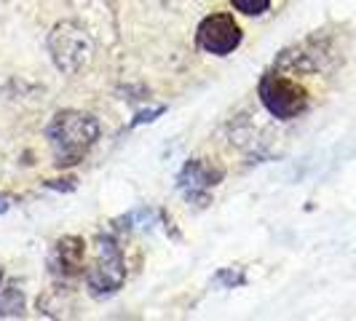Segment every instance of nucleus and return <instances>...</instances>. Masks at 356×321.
<instances>
[{
  "instance_id": "obj_1",
  "label": "nucleus",
  "mask_w": 356,
  "mask_h": 321,
  "mask_svg": "<svg viewBox=\"0 0 356 321\" xmlns=\"http://www.w3.org/2000/svg\"><path fill=\"white\" fill-rule=\"evenodd\" d=\"M46 137L51 145L54 163L67 169V166L81 163L83 156L94 147V142L99 140V121L89 113L65 110L54 115V121L46 129Z\"/></svg>"
},
{
  "instance_id": "obj_2",
  "label": "nucleus",
  "mask_w": 356,
  "mask_h": 321,
  "mask_svg": "<svg viewBox=\"0 0 356 321\" xmlns=\"http://www.w3.org/2000/svg\"><path fill=\"white\" fill-rule=\"evenodd\" d=\"M49 51L54 65L67 75H78L91 65L94 59V43L83 27L75 22H59L49 35Z\"/></svg>"
},
{
  "instance_id": "obj_3",
  "label": "nucleus",
  "mask_w": 356,
  "mask_h": 321,
  "mask_svg": "<svg viewBox=\"0 0 356 321\" xmlns=\"http://www.w3.org/2000/svg\"><path fill=\"white\" fill-rule=\"evenodd\" d=\"M126 281V263L124 252L113 236L97 238V252L86 270V286L94 297H110L115 295Z\"/></svg>"
},
{
  "instance_id": "obj_4",
  "label": "nucleus",
  "mask_w": 356,
  "mask_h": 321,
  "mask_svg": "<svg viewBox=\"0 0 356 321\" xmlns=\"http://www.w3.org/2000/svg\"><path fill=\"white\" fill-rule=\"evenodd\" d=\"M260 102L266 105V110L279 118V121H292L298 115H303L308 107V94L303 86H298L295 81H289L279 72H268L260 81Z\"/></svg>"
},
{
  "instance_id": "obj_5",
  "label": "nucleus",
  "mask_w": 356,
  "mask_h": 321,
  "mask_svg": "<svg viewBox=\"0 0 356 321\" xmlns=\"http://www.w3.org/2000/svg\"><path fill=\"white\" fill-rule=\"evenodd\" d=\"M198 46L214 56H228L241 43V27L231 14H212L207 17L196 30Z\"/></svg>"
},
{
  "instance_id": "obj_6",
  "label": "nucleus",
  "mask_w": 356,
  "mask_h": 321,
  "mask_svg": "<svg viewBox=\"0 0 356 321\" xmlns=\"http://www.w3.org/2000/svg\"><path fill=\"white\" fill-rule=\"evenodd\" d=\"M220 179H222V169H220V166H214V163H209V160H204V158H196V160H188V163L182 166V172H179V177H177V185H179V190L188 196V201H201V204H207V193L212 190Z\"/></svg>"
},
{
  "instance_id": "obj_7",
  "label": "nucleus",
  "mask_w": 356,
  "mask_h": 321,
  "mask_svg": "<svg viewBox=\"0 0 356 321\" xmlns=\"http://www.w3.org/2000/svg\"><path fill=\"white\" fill-rule=\"evenodd\" d=\"M49 268L54 276L62 279H72L81 276L86 268V244L78 236H65L54 244L51 257H49Z\"/></svg>"
},
{
  "instance_id": "obj_8",
  "label": "nucleus",
  "mask_w": 356,
  "mask_h": 321,
  "mask_svg": "<svg viewBox=\"0 0 356 321\" xmlns=\"http://www.w3.org/2000/svg\"><path fill=\"white\" fill-rule=\"evenodd\" d=\"M324 46L316 40H305L295 49H286L282 51V56L276 59V67L279 70H292V72H314L324 65Z\"/></svg>"
},
{
  "instance_id": "obj_9",
  "label": "nucleus",
  "mask_w": 356,
  "mask_h": 321,
  "mask_svg": "<svg viewBox=\"0 0 356 321\" xmlns=\"http://www.w3.org/2000/svg\"><path fill=\"white\" fill-rule=\"evenodd\" d=\"M231 6L244 17H260L270 8V0H231Z\"/></svg>"
},
{
  "instance_id": "obj_10",
  "label": "nucleus",
  "mask_w": 356,
  "mask_h": 321,
  "mask_svg": "<svg viewBox=\"0 0 356 321\" xmlns=\"http://www.w3.org/2000/svg\"><path fill=\"white\" fill-rule=\"evenodd\" d=\"M225 284L228 286H238V284H244V276H241V270H220V276H217V284Z\"/></svg>"
},
{
  "instance_id": "obj_11",
  "label": "nucleus",
  "mask_w": 356,
  "mask_h": 321,
  "mask_svg": "<svg viewBox=\"0 0 356 321\" xmlns=\"http://www.w3.org/2000/svg\"><path fill=\"white\" fill-rule=\"evenodd\" d=\"M6 206H8V204H6V198H0V212H6Z\"/></svg>"
},
{
  "instance_id": "obj_12",
  "label": "nucleus",
  "mask_w": 356,
  "mask_h": 321,
  "mask_svg": "<svg viewBox=\"0 0 356 321\" xmlns=\"http://www.w3.org/2000/svg\"><path fill=\"white\" fill-rule=\"evenodd\" d=\"M3 286H6V281H3V273H0V297H3Z\"/></svg>"
}]
</instances>
